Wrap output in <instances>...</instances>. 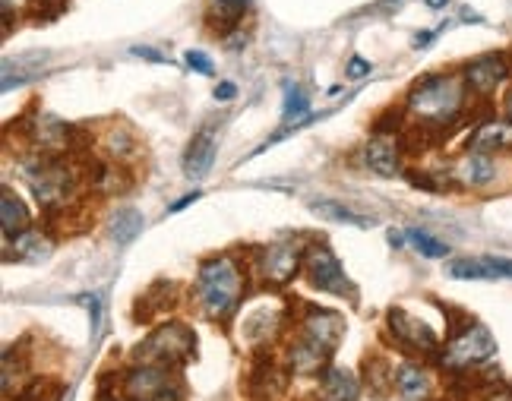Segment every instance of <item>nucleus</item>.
<instances>
[{"instance_id": "1", "label": "nucleus", "mask_w": 512, "mask_h": 401, "mask_svg": "<svg viewBox=\"0 0 512 401\" xmlns=\"http://www.w3.org/2000/svg\"><path fill=\"white\" fill-rule=\"evenodd\" d=\"M196 288H200V300H203L206 313L222 319L238 307L244 278L231 256H215L209 263H203L200 278H196Z\"/></svg>"}, {"instance_id": "2", "label": "nucleus", "mask_w": 512, "mask_h": 401, "mask_svg": "<svg viewBox=\"0 0 512 401\" xmlns=\"http://www.w3.org/2000/svg\"><path fill=\"white\" fill-rule=\"evenodd\" d=\"M465 102L462 83L452 76H427L408 92V111L427 124H446L459 114Z\"/></svg>"}, {"instance_id": "3", "label": "nucleus", "mask_w": 512, "mask_h": 401, "mask_svg": "<svg viewBox=\"0 0 512 401\" xmlns=\"http://www.w3.org/2000/svg\"><path fill=\"white\" fill-rule=\"evenodd\" d=\"M497 354V342L484 326H465L459 335H452V342L443 354V364L452 370H471L487 364L490 357Z\"/></svg>"}, {"instance_id": "4", "label": "nucleus", "mask_w": 512, "mask_h": 401, "mask_svg": "<svg viewBox=\"0 0 512 401\" xmlns=\"http://www.w3.org/2000/svg\"><path fill=\"white\" fill-rule=\"evenodd\" d=\"M193 348H196V338L187 326H165L149 338L143 351L159 367H171V364H184V360H190Z\"/></svg>"}, {"instance_id": "5", "label": "nucleus", "mask_w": 512, "mask_h": 401, "mask_svg": "<svg viewBox=\"0 0 512 401\" xmlns=\"http://www.w3.org/2000/svg\"><path fill=\"white\" fill-rule=\"evenodd\" d=\"M304 269L310 275V282L317 285L320 291H329V294H351V285H348V275L345 269L339 266V259L332 256L326 247H310L307 256H304Z\"/></svg>"}, {"instance_id": "6", "label": "nucleus", "mask_w": 512, "mask_h": 401, "mask_svg": "<svg viewBox=\"0 0 512 401\" xmlns=\"http://www.w3.org/2000/svg\"><path fill=\"white\" fill-rule=\"evenodd\" d=\"M449 278L459 282H487V278H512V259H497V256H481V259H452L446 266Z\"/></svg>"}, {"instance_id": "7", "label": "nucleus", "mask_w": 512, "mask_h": 401, "mask_svg": "<svg viewBox=\"0 0 512 401\" xmlns=\"http://www.w3.org/2000/svg\"><path fill=\"white\" fill-rule=\"evenodd\" d=\"M127 398L130 401H168L174 398L171 379L165 367H140L127 376Z\"/></svg>"}, {"instance_id": "8", "label": "nucleus", "mask_w": 512, "mask_h": 401, "mask_svg": "<svg viewBox=\"0 0 512 401\" xmlns=\"http://www.w3.org/2000/svg\"><path fill=\"white\" fill-rule=\"evenodd\" d=\"M506 73H509V67H506V60L500 54H484V57H475L465 67V83L475 92L487 95V92H494L503 83Z\"/></svg>"}, {"instance_id": "9", "label": "nucleus", "mask_w": 512, "mask_h": 401, "mask_svg": "<svg viewBox=\"0 0 512 401\" xmlns=\"http://www.w3.org/2000/svg\"><path fill=\"white\" fill-rule=\"evenodd\" d=\"M389 326H392V335H396L405 348H415V351L437 348V335H433L421 319H415L405 310H389Z\"/></svg>"}, {"instance_id": "10", "label": "nucleus", "mask_w": 512, "mask_h": 401, "mask_svg": "<svg viewBox=\"0 0 512 401\" xmlns=\"http://www.w3.org/2000/svg\"><path fill=\"white\" fill-rule=\"evenodd\" d=\"M342 332H345L342 316L332 313V310H310L307 323H304V338L317 342L326 351H332L342 342Z\"/></svg>"}, {"instance_id": "11", "label": "nucleus", "mask_w": 512, "mask_h": 401, "mask_svg": "<svg viewBox=\"0 0 512 401\" xmlns=\"http://www.w3.org/2000/svg\"><path fill=\"white\" fill-rule=\"evenodd\" d=\"M301 266V250L294 244H275L263 253V272L272 285H285Z\"/></svg>"}, {"instance_id": "12", "label": "nucleus", "mask_w": 512, "mask_h": 401, "mask_svg": "<svg viewBox=\"0 0 512 401\" xmlns=\"http://www.w3.org/2000/svg\"><path fill=\"white\" fill-rule=\"evenodd\" d=\"M512 149V124L509 120H487L468 139V152H506Z\"/></svg>"}, {"instance_id": "13", "label": "nucleus", "mask_w": 512, "mask_h": 401, "mask_svg": "<svg viewBox=\"0 0 512 401\" xmlns=\"http://www.w3.org/2000/svg\"><path fill=\"white\" fill-rule=\"evenodd\" d=\"M215 162V136L212 130H203V133H196L193 136V143L187 146V155H184V171L190 180L196 177H206L209 168Z\"/></svg>"}, {"instance_id": "14", "label": "nucleus", "mask_w": 512, "mask_h": 401, "mask_svg": "<svg viewBox=\"0 0 512 401\" xmlns=\"http://www.w3.org/2000/svg\"><path fill=\"white\" fill-rule=\"evenodd\" d=\"M29 184L42 203L54 206V203H64L67 187H70V174H64L61 168H42V171H32Z\"/></svg>"}, {"instance_id": "15", "label": "nucleus", "mask_w": 512, "mask_h": 401, "mask_svg": "<svg viewBox=\"0 0 512 401\" xmlns=\"http://www.w3.org/2000/svg\"><path fill=\"white\" fill-rule=\"evenodd\" d=\"M456 177L465 187H484L494 177V162L484 152H468L462 162L456 165Z\"/></svg>"}, {"instance_id": "16", "label": "nucleus", "mask_w": 512, "mask_h": 401, "mask_svg": "<svg viewBox=\"0 0 512 401\" xmlns=\"http://www.w3.org/2000/svg\"><path fill=\"white\" fill-rule=\"evenodd\" d=\"M0 222H4V237H19L23 231H29V209L19 196H13V190H4V203H0Z\"/></svg>"}, {"instance_id": "17", "label": "nucleus", "mask_w": 512, "mask_h": 401, "mask_svg": "<svg viewBox=\"0 0 512 401\" xmlns=\"http://www.w3.org/2000/svg\"><path fill=\"white\" fill-rule=\"evenodd\" d=\"M323 401H354L358 398V379L345 370H326L323 386H320Z\"/></svg>"}, {"instance_id": "18", "label": "nucleus", "mask_w": 512, "mask_h": 401, "mask_svg": "<svg viewBox=\"0 0 512 401\" xmlns=\"http://www.w3.org/2000/svg\"><path fill=\"white\" fill-rule=\"evenodd\" d=\"M364 162H367V168L373 174H380V177H396L399 174V152H396V146L383 143V139H377V143L367 146Z\"/></svg>"}, {"instance_id": "19", "label": "nucleus", "mask_w": 512, "mask_h": 401, "mask_svg": "<svg viewBox=\"0 0 512 401\" xmlns=\"http://www.w3.org/2000/svg\"><path fill=\"white\" fill-rule=\"evenodd\" d=\"M310 209H313V215L326 218V222H339V225H351V228H370L373 225V218L354 212L342 203H329V199H320V203H313Z\"/></svg>"}, {"instance_id": "20", "label": "nucleus", "mask_w": 512, "mask_h": 401, "mask_svg": "<svg viewBox=\"0 0 512 401\" xmlns=\"http://www.w3.org/2000/svg\"><path fill=\"white\" fill-rule=\"evenodd\" d=\"M143 215L136 209H117V215L111 218V240L114 244H130V240L143 231Z\"/></svg>"}, {"instance_id": "21", "label": "nucleus", "mask_w": 512, "mask_h": 401, "mask_svg": "<svg viewBox=\"0 0 512 401\" xmlns=\"http://www.w3.org/2000/svg\"><path fill=\"white\" fill-rule=\"evenodd\" d=\"M326 357H329L326 348H320L317 342H310V338H304V342L291 351V367L298 370V373H317V370L326 364Z\"/></svg>"}, {"instance_id": "22", "label": "nucleus", "mask_w": 512, "mask_h": 401, "mask_svg": "<svg viewBox=\"0 0 512 401\" xmlns=\"http://www.w3.org/2000/svg\"><path fill=\"white\" fill-rule=\"evenodd\" d=\"M396 386H399V392H402L405 398L418 401V398H424V395H427L430 379H427V373H424L421 367L405 364V367H399V370H396Z\"/></svg>"}, {"instance_id": "23", "label": "nucleus", "mask_w": 512, "mask_h": 401, "mask_svg": "<svg viewBox=\"0 0 512 401\" xmlns=\"http://www.w3.org/2000/svg\"><path fill=\"white\" fill-rule=\"evenodd\" d=\"M61 398H64V386L57 379H32L26 392L19 395V401H61Z\"/></svg>"}, {"instance_id": "24", "label": "nucleus", "mask_w": 512, "mask_h": 401, "mask_svg": "<svg viewBox=\"0 0 512 401\" xmlns=\"http://www.w3.org/2000/svg\"><path fill=\"white\" fill-rule=\"evenodd\" d=\"M13 250L19 253H26L23 259H29V263H38V259H48L51 247H48V240H42V234H35V231H23L16 237V244Z\"/></svg>"}, {"instance_id": "25", "label": "nucleus", "mask_w": 512, "mask_h": 401, "mask_svg": "<svg viewBox=\"0 0 512 401\" xmlns=\"http://www.w3.org/2000/svg\"><path fill=\"white\" fill-rule=\"evenodd\" d=\"M408 240H411V244H415L427 259H443V256L449 253V247L443 244V240L430 237V234L421 231V228H411V231H408Z\"/></svg>"}, {"instance_id": "26", "label": "nucleus", "mask_w": 512, "mask_h": 401, "mask_svg": "<svg viewBox=\"0 0 512 401\" xmlns=\"http://www.w3.org/2000/svg\"><path fill=\"white\" fill-rule=\"evenodd\" d=\"M310 102H307V95L301 86H288L285 89V108H282V117L285 120H301L307 114Z\"/></svg>"}, {"instance_id": "27", "label": "nucleus", "mask_w": 512, "mask_h": 401, "mask_svg": "<svg viewBox=\"0 0 512 401\" xmlns=\"http://www.w3.org/2000/svg\"><path fill=\"white\" fill-rule=\"evenodd\" d=\"M215 7H219L222 16H228L231 23H234V19L244 16V10L250 7V0H215Z\"/></svg>"}, {"instance_id": "28", "label": "nucleus", "mask_w": 512, "mask_h": 401, "mask_svg": "<svg viewBox=\"0 0 512 401\" xmlns=\"http://www.w3.org/2000/svg\"><path fill=\"white\" fill-rule=\"evenodd\" d=\"M187 64H190L196 73H203V76H209V73H212V60H209L203 51H187Z\"/></svg>"}, {"instance_id": "29", "label": "nucleus", "mask_w": 512, "mask_h": 401, "mask_svg": "<svg viewBox=\"0 0 512 401\" xmlns=\"http://www.w3.org/2000/svg\"><path fill=\"white\" fill-rule=\"evenodd\" d=\"M133 54H136V57H143V60H152V64H168V57H165V54H159L155 48H146V45L133 48Z\"/></svg>"}, {"instance_id": "30", "label": "nucleus", "mask_w": 512, "mask_h": 401, "mask_svg": "<svg viewBox=\"0 0 512 401\" xmlns=\"http://www.w3.org/2000/svg\"><path fill=\"white\" fill-rule=\"evenodd\" d=\"M370 73V64L367 60H361V57H351V64H348V76L351 79H361V76H367Z\"/></svg>"}, {"instance_id": "31", "label": "nucleus", "mask_w": 512, "mask_h": 401, "mask_svg": "<svg viewBox=\"0 0 512 401\" xmlns=\"http://www.w3.org/2000/svg\"><path fill=\"white\" fill-rule=\"evenodd\" d=\"M234 92H238V89H234L231 83H222L219 89H215V98H222V102H225V98H234Z\"/></svg>"}, {"instance_id": "32", "label": "nucleus", "mask_w": 512, "mask_h": 401, "mask_svg": "<svg viewBox=\"0 0 512 401\" xmlns=\"http://www.w3.org/2000/svg\"><path fill=\"white\" fill-rule=\"evenodd\" d=\"M196 199H200V193H193V196H184L181 203H174V206H171L168 212H181V209H187L190 203H196Z\"/></svg>"}, {"instance_id": "33", "label": "nucleus", "mask_w": 512, "mask_h": 401, "mask_svg": "<svg viewBox=\"0 0 512 401\" xmlns=\"http://www.w3.org/2000/svg\"><path fill=\"white\" fill-rule=\"evenodd\" d=\"M427 7H433V10H440V7H446V0H427Z\"/></svg>"}, {"instance_id": "34", "label": "nucleus", "mask_w": 512, "mask_h": 401, "mask_svg": "<svg viewBox=\"0 0 512 401\" xmlns=\"http://www.w3.org/2000/svg\"><path fill=\"white\" fill-rule=\"evenodd\" d=\"M509 117H512V95H509Z\"/></svg>"}]
</instances>
